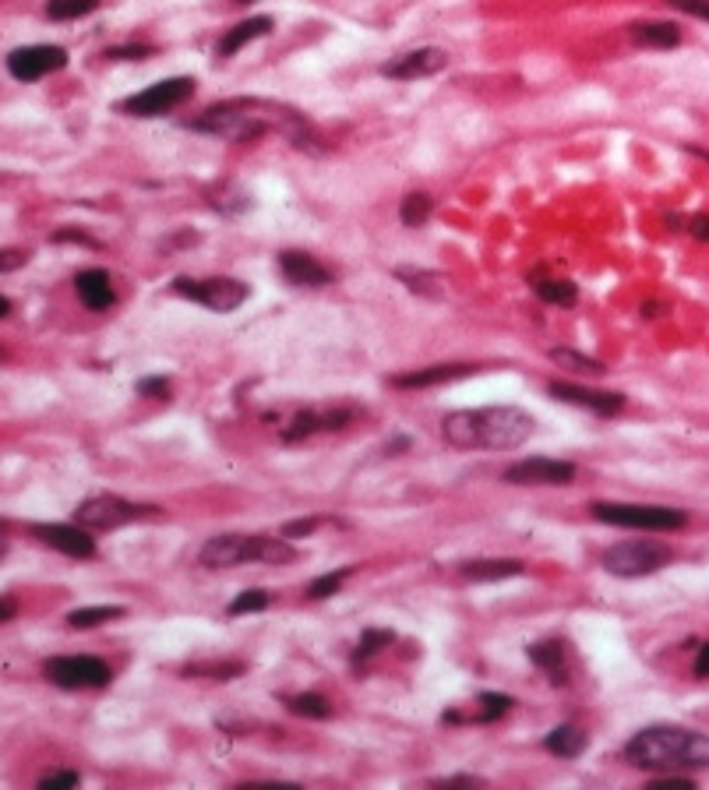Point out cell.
<instances>
[{
  "label": "cell",
  "mask_w": 709,
  "mask_h": 790,
  "mask_svg": "<svg viewBox=\"0 0 709 790\" xmlns=\"http://www.w3.org/2000/svg\"><path fill=\"white\" fill-rule=\"evenodd\" d=\"M625 759L639 769L709 766V738L688 727H646L625 745Z\"/></svg>",
  "instance_id": "3"
},
{
  "label": "cell",
  "mask_w": 709,
  "mask_h": 790,
  "mask_svg": "<svg viewBox=\"0 0 709 790\" xmlns=\"http://www.w3.org/2000/svg\"><path fill=\"white\" fill-rule=\"evenodd\" d=\"M671 558V547L657 544V540H621L604 551V568L621 579H639V575H653L671 565Z\"/></svg>",
  "instance_id": "6"
},
{
  "label": "cell",
  "mask_w": 709,
  "mask_h": 790,
  "mask_svg": "<svg viewBox=\"0 0 709 790\" xmlns=\"http://www.w3.org/2000/svg\"><path fill=\"white\" fill-rule=\"evenodd\" d=\"M32 537H36L39 544L68 554V558H75V561L96 558V540H92L89 530L78 526V522H43V526H32Z\"/></svg>",
  "instance_id": "13"
},
{
  "label": "cell",
  "mask_w": 709,
  "mask_h": 790,
  "mask_svg": "<svg viewBox=\"0 0 709 790\" xmlns=\"http://www.w3.org/2000/svg\"><path fill=\"white\" fill-rule=\"evenodd\" d=\"M448 68V53L438 50V46H424V50H410L403 57L389 60L381 75L396 78V82H417V78H434Z\"/></svg>",
  "instance_id": "15"
},
{
  "label": "cell",
  "mask_w": 709,
  "mask_h": 790,
  "mask_svg": "<svg viewBox=\"0 0 709 790\" xmlns=\"http://www.w3.org/2000/svg\"><path fill=\"white\" fill-rule=\"evenodd\" d=\"M297 558L290 537H262V533H226L212 537L198 551L205 568H237V565H290Z\"/></svg>",
  "instance_id": "4"
},
{
  "label": "cell",
  "mask_w": 709,
  "mask_h": 790,
  "mask_svg": "<svg viewBox=\"0 0 709 790\" xmlns=\"http://www.w3.org/2000/svg\"><path fill=\"white\" fill-rule=\"evenodd\" d=\"M353 575V568H339V572H325L318 575V579L307 586V597L311 600H325V597H336L339 589H343V582Z\"/></svg>",
  "instance_id": "32"
},
{
  "label": "cell",
  "mask_w": 709,
  "mask_h": 790,
  "mask_svg": "<svg viewBox=\"0 0 709 790\" xmlns=\"http://www.w3.org/2000/svg\"><path fill=\"white\" fill-rule=\"evenodd\" d=\"M318 530V519H297V522H286L283 537H311V533Z\"/></svg>",
  "instance_id": "43"
},
{
  "label": "cell",
  "mask_w": 709,
  "mask_h": 790,
  "mask_svg": "<svg viewBox=\"0 0 709 790\" xmlns=\"http://www.w3.org/2000/svg\"><path fill=\"white\" fill-rule=\"evenodd\" d=\"M389 642H392V632H385V628H367V632L360 635L353 660H367V656H374L378 649H389Z\"/></svg>",
  "instance_id": "35"
},
{
  "label": "cell",
  "mask_w": 709,
  "mask_h": 790,
  "mask_svg": "<svg viewBox=\"0 0 709 790\" xmlns=\"http://www.w3.org/2000/svg\"><path fill=\"white\" fill-rule=\"evenodd\" d=\"M152 46H113V50H106V57L110 60H149L152 57Z\"/></svg>",
  "instance_id": "38"
},
{
  "label": "cell",
  "mask_w": 709,
  "mask_h": 790,
  "mask_svg": "<svg viewBox=\"0 0 709 790\" xmlns=\"http://www.w3.org/2000/svg\"><path fill=\"white\" fill-rule=\"evenodd\" d=\"M515 702H512V695H501V692H484L477 699V709H473L470 716H463L459 723H494V720H501V716L512 709Z\"/></svg>",
  "instance_id": "26"
},
{
  "label": "cell",
  "mask_w": 709,
  "mask_h": 790,
  "mask_svg": "<svg viewBox=\"0 0 709 790\" xmlns=\"http://www.w3.org/2000/svg\"><path fill=\"white\" fill-rule=\"evenodd\" d=\"M653 787H685V790H692V780H681V776H660V780H653Z\"/></svg>",
  "instance_id": "47"
},
{
  "label": "cell",
  "mask_w": 709,
  "mask_h": 790,
  "mask_svg": "<svg viewBox=\"0 0 709 790\" xmlns=\"http://www.w3.org/2000/svg\"><path fill=\"white\" fill-rule=\"evenodd\" d=\"M459 572H463V579H470V582H501V579H512V575H523V561H515V558L466 561Z\"/></svg>",
  "instance_id": "22"
},
{
  "label": "cell",
  "mask_w": 709,
  "mask_h": 790,
  "mask_svg": "<svg viewBox=\"0 0 709 790\" xmlns=\"http://www.w3.org/2000/svg\"><path fill=\"white\" fill-rule=\"evenodd\" d=\"M187 674L209 678V681H230L244 674V664H240V660H233V664H195V667H187Z\"/></svg>",
  "instance_id": "34"
},
{
  "label": "cell",
  "mask_w": 709,
  "mask_h": 790,
  "mask_svg": "<svg viewBox=\"0 0 709 790\" xmlns=\"http://www.w3.org/2000/svg\"><path fill=\"white\" fill-rule=\"evenodd\" d=\"M586 745H590L586 731H579V727H572V723L554 727V731L544 738V748L551 755H558V759H579V755L586 752Z\"/></svg>",
  "instance_id": "24"
},
{
  "label": "cell",
  "mask_w": 709,
  "mask_h": 790,
  "mask_svg": "<svg viewBox=\"0 0 709 790\" xmlns=\"http://www.w3.org/2000/svg\"><path fill=\"white\" fill-rule=\"evenodd\" d=\"M547 392L561 403L572 406H586V410L600 413V417H614V413L625 410V395L621 392H600V388H586V385H572V381H551Z\"/></svg>",
  "instance_id": "16"
},
{
  "label": "cell",
  "mask_w": 709,
  "mask_h": 790,
  "mask_svg": "<svg viewBox=\"0 0 709 790\" xmlns=\"http://www.w3.org/2000/svg\"><path fill=\"white\" fill-rule=\"evenodd\" d=\"M593 519L607 522V526H621V530H650V533H671L685 530L688 515L681 508L667 505H621V501H593Z\"/></svg>",
  "instance_id": "5"
},
{
  "label": "cell",
  "mask_w": 709,
  "mask_h": 790,
  "mask_svg": "<svg viewBox=\"0 0 709 790\" xmlns=\"http://www.w3.org/2000/svg\"><path fill=\"white\" fill-rule=\"evenodd\" d=\"M191 96H195V82L191 78H166V82H156L145 92H138V96L124 99L120 113H127V117H163V113L184 106Z\"/></svg>",
  "instance_id": "10"
},
{
  "label": "cell",
  "mask_w": 709,
  "mask_h": 790,
  "mask_svg": "<svg viewBox=\"0 0 709 790\" xmlns=\"http://www.w3.org/2000/svg\"><path fill=\"white\" fill-rule=\"evenodd\" d=\"M124 607L117 604H96V607H78V611H71L68 618V628H75V632H85V628H96V625H106V621H117L124 618Z\"/></svg>",
  "instance_id": "25"
},
{
  "label": "cell",
  "mask_w": 709,
  "mask_h": 790,
  "mask_svg": "<svg viewBox=\"0 0 709 790\" xmlns=\"http://www.w3.org/2000/svg\"><path fill=\"white\" fill-rule=\"evenodd\" d=\"M82 783V776L78 773H46L43 780H39V790H57V787H78Z\"/></svg>",
  "instance_id": "40"
},
{
  "label": "cell",
  "mask_w": 709,
  "mask_h": 790,
  "mask_svg": "<svg viewBox=\"0 0 709 790\" xmlns=\"http://www.w3.org/2000/svg\"><path fill=\"white\" fill-rule=\"evenodd\" d=\"M279 269H283L286 283L307 286V290H321V286L332 283V272L325 269L314 254H304V251H283L279 254Z\"/></svg>",
  "instance_id": "17"
},
{
  "label": "cell",
  "mask_w": 709,
  "mask_h": 790,
  "mask_svg": "<svg viewBox=\"0 0 709 790\" xmlns=\"http://www.w3.org/2000/svg\"><path fill=\"white\" fill-rule=\"evenodd\" d=\"M53 244H82V247H99L96 240H92L89 233H82V230H57V233H53Z\"/></svg>",
  "instance_id": "42"
},
{
  "label": "cell",
  "mask_w": 709,
  "mask_h": 790,
  "mask_svg": "<svg viewBox=\"0 0 709 790\" xmlns=\"http://www.w3.org/2000/svg\"><path fill=\"white\" fill-rule=\"evenodd\" d=\"M434 212V202L427 198V194H406L403 198V209H399V219H403V226H410V230H417V226H424L427 219H431Z\"/></svg>",
  "instance_id": "31"
},
{
  "label": "cell",
  "mask_w": 709,
  "mask_h": 790,
  "mask_svg": "<svg viewBox=\"0 0 709 790\" xmlns=\"http://www.w3.org/2000/svg\"><path fill=\"white\" fill-rule=\"evenodd\" d=\"M191 131L223 138V142H254L269 131H279L297 149L314 145V127L307 124L304 113L290 110L283 103H272V99H226V103L209 106L202 117L191 120Z\"/></svg>",
  "instance_id": "1"
},
{
  "label": "cell",
  "mask_w": 709,
  "mask_h": 790,
  "mask_svg": "<svg viewBox=\"0 0 709 790\" xmlns=\"http://www.w3.org/2000/svg\"><path fill=\"white\" fill-rule=\"evenodd\" d=\"M75 290L82 297V304L89 311H110L117 304V293H113V279L106 269H85L75 276Z\"/></svg>",
  "instance_id": "18"
},
{
  "label": "cell",
  "mask_w": 709,
  "mask_h": 790,
  "mask_svg": "<svg viewBox=\"0 0 709 790\" xmlns=\"http://www.w3.org/2000/svg\"><path fill=\"white\" fill-rule=\"evenodd\" d=\"M138 392L149 395V399H170V381L166 378H142L138 381Z\"/></svg>",
  "instance_id": "39"
},
{
  "label": "cell",
  "mask_w": 709,
  "mask_h": 790,
  "mask_svg": "<svg viewBox=\"0 0 709 790\" xmlns=\"http://www.w3.org/2000/svg\"><path fill=\"white\" fill-rule=\"evenodd\" d=\"M15 614H18V600L15 597H0V625H8Z\"/></svg>",
  "instance_id": "45"
},
{
  "label": "cell",
  "mask_w": 709,
  "mask_h": 790,
  "mask_svg": "<svg viewBox=\"0 0 709 790\" xmlns=\"http://www.w3.org/2000/svg\"><path fill=\"white\" fill-rule=\"evenodd\" d=\"M68 68V50L64 46L36 43V46H18L8 53V71L18 82H39V78L53 75V71Z\"/></svg>",
  "instance_id": "11"
},
{
  "label": "cell",
  "mask_w": 709,
  "mask_h": 790,
  "mask_svg": "<svg viewBox=\"0 0 709 790\" xmlns=\"http://www.w3.org/2000/svg\"><path fill=\"white\" fill-rule=\"evenodd\" d=\"M688 230H692V237H695V240L709 244V216H695L692 223H688Z\"/></svg>",
  "instance_id": "44"
},
{
  "label": "cell",
  "mask_w": 709,
  "mask_h": 790,
  "mask_svg": "<svg viewBox=\"0 0 709 790\" xmlns=\"http://www.w3.org/2000/svg\"><path fill=\"white\" fill-rule=\"evenodd\" d=\"M399 279H403L410 290H420V293H427V297H438L441 293V286H431V283H441L438 276H431V272H413V269H399L396 272Z\"/></svg>",
  "instance_id": "36"
},
{
  "label": "cell",
  "mask_w": 709,
  "mask_h": 790,
  "mask_svg": "<svg viewBox=\"0 0 709 790\" xmlns=\"http://www.w3.org/2000/svg\"><path fill=\"white\" fill-rule=\"evenodd\" d=\"M152 512H156L152 505H135L117 494H92L75 508V522L85 530H120L127 522L149 519Z\"/></svg>",
  "instance_id": "7"
},
{
  "label": "cell",
  "mask_w": 709,
  "mask_h": 790,
  "mask_svg": "<svg viewBox=\"0 0 709 790\" xmlns=\"http://www.w3.org/2000/svg\"><path fill=\"white\" fill-rule=\"evenodd\" d=\"M272 25H276V22H272L269 15H254V18H247V22L233 25V29H226V32H223V39H219V43H216V57H219V60H230L233 53H240L247 43H254V39L269 36Z\"/></svg>",
  "instance_id": "19"
},
{
  "label": "cell",
  "mask_w": 709,
  "mask_h": 790,
  "mask_svg": "<svg viewBox=\"0 0 709 790\" xmlns=\"http://www.w3.org/2000/svg\"><path fill=\"white\" fill-rule=\"evenodd\" d=\"M8 314H11V300L4 297V293H0V321L8 318Z\"/></svg>",
  "instance_id": "48"
},
{
  "label": "cell",
  "mask_w": 709,
  "mask_h": 790,
  "mask_svg": "<svg viewBox=\"0 0 709 790\" xmlns=\"http://www.w3.org/2000/svg\"><path fill=\"white\" fill-rule=\"evenodd\" d=\"M32 251H25V247H0V276L4 272H18L22 265H29Z\"/></svg>",
  "instance_id": "37"
},
{
  "label": "cell",
  "mask_w": 709,
  "mask_h": 790,
  "mask_svg": "<svg viewBox=\"0 0 709 790\" xmlns=\"http://www.w3.org/2000/svg\"><path fill=\"white\" fill-rule=\"evenodd\" d=\"M46 681L68 692H85V688H106L113 681V671L99 656H53L43 667Z\"/></svg>",
  "instance_id": "8"
},
{
  "label": "cell",
  "mask_w": 709,
  "mask_h": 790,
  "mask_svg": "<svg viewBox=\"0 0 709 790\" xmlns=\"http://www.w3.org/2000/svg\"><path fill=\"white\" fill-rule=\"evenodd\" d=\"M473 371H477L473 364H434V367H424V371L396 374L392 385L396 388H434V385H448V381L470 378Z\"/></svg>",
  "instance_id": "20"
},
{
  "label": "cell",
  "mask_w": 709,
  "mask_h": 790,
  "mask_svg": "<svg viewBox=\"0 0 709 790\" xmlns=\"http://www.w3.org/2000/svg\"><path fill=\"white\" fill-rule=\"evenodd\" d=\"M173 293H180V297L195 300V304L209 307V311H219V314H230L237 311L240 304L247 300V286L240 283V279H173Z\"/></svg>",
  "instance_id": "9"
},
{
  "label": "cell",
  "mask_w": 709,
  "mask_h": 790,
  "mask_svg": "<svg viewBox=\"0 0 709 790\" xmlns=\"http://www.w3.org/2000/svg\"><path fill=\"white\" fill-rule=\"evenodd\" d=\"M0 360H8V353H4V350H0Z\"/></svg>",
  "instance_id": "50"
},
{
  "label": "cell",
  "mask_w": 709,
  "mask_h": 790,
  "mask_svg": "<svg viewBox=\"0 0 709 790\" xmlns=\"http://www.w3.org/2000/svg\"><path fill=\"white\" fill-rule=\"evenodd\" d=\"M286 706H290V713L307 716V720H329V716H332L329 699H325V695H318V692L290 695V699H286Z\"/></svg>",
  "instance_id": "28"
},
{
  "label": "cell",
  "mask_w": 709,
  "mask_h": 790,
  "mask_svg": "<svg viewBox=\"0 0 709 790\" xmlns=\"http://www.w3.org/2000/svg\"><path fill=\"white\" fill-rule=\"evenodd\" d=\"M99 8V0H46V18L53 22H75Z\"/></svg>",
  "instance_id": "29"
},
{
  "label": "cell",
  "mask_w": 709,
  "mask_h": 790,
  "mask_svg": "<svg viewBox=\"0 0 709 790\" xmlns=\"http://www.w3.org/2000/svg\"><path fill=\"white\" fill-rule=\"evenodd\" d=\"M628 36L639 46H650V50H671L681 43V29L674 22H632Z\"/></svg>",
  "instance_id": "21"
},
{
  "label": "cell",
  "mask_w": 709,
  "mask_h": 790,
  "mask_svg": "<svg viewBox=\"0 0 709 790\" xmlns=\"http://www.w3.org/2000/svg\"><path fill=\"white\" fill-rule=\"evenodd\" d=\"M353 417H357V410H350V406H318V410H304L283 427V441H307V438H314V434L343 431Z\"/></svg>",
  "instance_id": "14"
},
{
  "label": "cell",
  "mask_w": 709,
  "mask_h": 790,
  "mask_svg": "<svg viewBox=\"0 0 709 790\" xmlns=\"http://www.w3.org/2000/svg\"><path fill=\"white\" fill-rule=\"evenodd\" d=\"M530 660L547 674L551 685H568V664H565V646L561 642H537L530 646Z\"/></svg>",
  "instance_id": "23"
},
{
  "label": "cell",
  "mask_w": 709,
  "mask_h": 790,
  "mask_svg": "<svg viewBox=\"0 0 709 790\" xmlns=\"http://www.w3.org/2000/svg\"><path fill=\"white\" fill-rule=\"evenodd\" d=\"M265 607H269V593H265V589H244V593L226 607V614H230V618H240V614H258V611H265Z\"/></svg>",
  "instance_id": "33"
},
{
  "label": "cell",
  "mask_w": 709,
  "mask_h": 790,
  "mask_svg": "<svg viewBox=\"0 0 709 790\" xmlns=\"http://www.w3.org/2000/svg\"><path fill=\"white\" fill-rule=\"evenodd\" d=\"M537 297L544 304H558V307H572L579 300V290L568 279H540L537 283Z\"/></svg>",
  "instance_id": "30"
},
{
  "label": "cell",
  "mask_w": 709,
  "mask_h": 790,
  "mask_svg": "<svg viewBox=\"0 0 709 790\" xmlns=\"http://www.w3.org/2000/svg\"><path fill=\"white\" fill-rule=\"evenodd\" d=\"M533 417L515 406H484V410H456L441 420V438L459 452L470 448H519L530 441Z\"/></svg>",
  "instance_id": "2"
},
{
  "label": "cell",
  "mask_w": 709,
  "mask_h": 790,
  "mask_svg": "<svg viewBox=\"0 0 709 790\" xmlns=\"http://www.w3.org/2000/svg\"><path fill=\"white\" fill-rule=\"evenodd\" d=\"M237 4H251V0H237Z\"/></svg>",
  "instance_id": "51"
},
{
  "label": "cell",
  "mask_w": 709,
  "mask_h": 790,
  "mask_svg": "<svg viewBox=\"0 0 709 790\" xmlns=\"http://www.w3.org/2000/svg\"><path fill=\"white\" fill-rule=\"evenodd\" d=\"M667 4H671V8H678V11H685V15L709 22V0H667Z\"/></svg>",
  "instance_id": "41"
},
{
  "label": "cell",
  "mask_w": 709,
  "mask_h": 790,
  "mask_svg": "<svg viewBox=\"0 0 709 790\" xmlns=\"http://www.w3.org/2000/svg\"><path fill=\"white\" fill-rule=\"evenodd\" d=\"M505 480L515 487H565L575 480V466L565 459H547V455H530L505 470Z\"/></svg>",
  "instance_id": "12"
},
{
  "label": "cell",
  "mask_w": 709,
  "mask_h": 790,
  "mask_svg": "<svg viewBox=\"0 0 709 790\" xmlns=\"http://www.w3.org/2000/svg\"><path fill=\"white\" fill-rule=\"evenodd\" d=\"M688 152H695V156H699V159H706V163H709V152H706V149H688Z\"/></svg>",
  "instance_id": "49"
},
{
  "label": "cell",
  "mask_w": 709,
  "mask_h": 790,
  "mask_svg": "<svg viewBox=\"0 0 709 790\" xmlns=\"http://www.w3.org/2000/svg\"><path fill=\"white\" fill-rule=\"evenodd\" d=\"M695 678H709V642L699 649V660H695Z\"/></svg>",
  "instance_id": "46"
},
{
  "label": "cell",
  "mask_w": 709,
  "mask_h": 790,
  "mask_svg": "<svg viewBox=\"0 0 709 790\" xmlns=\"http://www.w3.org/2000/svg\"><path fill=\"white\" fill-rule=\"evenodd\" d=\"M547 357H551L558 367H565V371L579 374V378H604L607 374V367L600 364V360L583 357V353H575V350H551Z\"/></svg>",
  "instance_id": "27"
}]
</instances>
